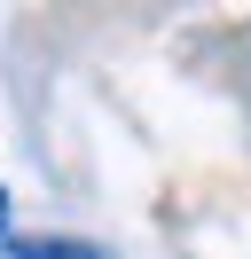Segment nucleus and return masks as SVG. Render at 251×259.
Listing matches in <instances>:
<instances>
[{
  "mask_svg": "<svg viewBox=\"0 0 251 259\" xmlns=\"http://www.w3.org/2000/svg\"><path fill=\"white\" fill-rule=\"evenodd\" d=\"M0 251L8 259H118V251H102V243H71V236H8Z\"/></svg>",
  "mask_w": 251,
  "mask_h": 259,
  "instance_id": "f257e3e1",
  "label": "nucleus"
},
{
  "mask_svg": "<svg viewBox=\"0 0 251 259\" xmlns=\"http://www.w3.org/2000/svg\"><path fill=\"white\" fill-rule=\"evenodd\" d=\"M0 243H8V189H0Z\"/></svg>",
  "mask_w": 251,
  "mask_h": 259,
  "instance_id": "f03ea898",
  "label": "nucleus"
}]
</instances>
